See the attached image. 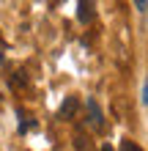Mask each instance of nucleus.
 Masks as SVG:
<instances>
[{"mask_svg":"<svg viewBox=\"0 0 148 151\" xmlns=\"http://www.w3.org/2000/svg\"><path fill=\"white\" fill-rule=\"evenodd\" d=\"M93 0H80L77 3V19H80L82 25H91L93 22Z\"/></svg>","mask_w":148,"mask_h":151,"instance_id":"obj_1","label":"nucleus"},{"mask_svg":"<svg viewBox=\"0 0 148 151\" xmlns=\"http://www.w3.org/2000/svg\"><path fill=\"white\" fill-rule=\"evenodd\" d=\"M88 115H91V118H88V121H91V127H93V129H102V124H104V121H102V113H99L96 99H88Z\"/></svg>","mask_w":148,"mask_h":151,"instance_id":"obj_2","label":"nucleus"},{"mask_svg":"<svg viewBox=\"0 0 148 151\" xmlns=\"http://www.w3.org/2000/svg\"><path fill=\"white\" fill-rule=\"evenodd\" d=\"M74 110H77V96H66V102L60 104V118H69V115H74Z\"/></svg>","mask_w":148,"mask_h":151,"instance_id":"obj_3","label":"nucleus"},{"mask_svg":"<svg viewBox=\"0 0 148 151\" xmlns=\"http://www.w3.org/2000/svg\"><path fill=\"white\" fill-rule=\"evenodd\" d=\"M121 151H143L137 143H132V140H124V143H121Z\"/></svg>","mask_w":148,"mask_h":151,"instance_id":"obj_4","label":"nucleus"},{"mask_svg":"<svg viewBox=\"0 0 148 151\" xmlns=\"http://www.w3.org/2000/svg\"><path fill=\"white\" fill-rule=\"evenodd\" d=\"M134 6H137V11H145V8H148V0H134Z\"/></svg>","mask_w":148,"mask_h":151,"instance_id":"obj_5","label":"nucleus"},{"mask_svg":"<svg viewBox=\"0 0 148 151\" xmlns=\"http://www.w3.org/2000/svg\"><path fill=\"white\" fill-rule=\"evenodd\" d=\"M143 102L148 104V85H145V91H143Z\"/></svg>","mask_w":148,"mask_h":151,"instance_id":"obj_6","label":"nucleus"},{"mask_svg":"<svg viewBox=\"0 0 148 151\" xmlns=\"http://www.w3.org/2000/svg\"><path fill=\"white\" fill-rule=\"evenodd\" d=\"M102 151H112V146H102Z\"/></svg>","mask_w":148,"mask_h":151,"instance_id":"obj_7","label":"nucleus"},{"mask_svg":"<svg viewBox=\"0 0 148 151\" xmlns=\"http://www.w3.org/2000/svg\"><path fill=\"white\" fill-rule=\"evenodd\" d=\"M0 60H3V52H0Z\"/></svg>","mask_w":148,"mask_h":151,"instance_id":"obj_8","label":"nucleus"}]
</instances>
